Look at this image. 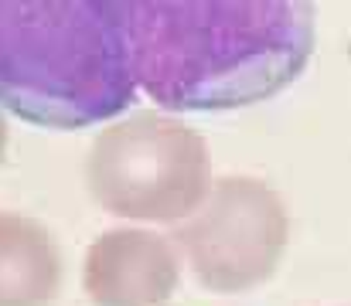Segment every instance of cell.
Here are the masks:
<instances>
[{
    "instance_id": "obj_1",
    "label": "cell",
    "mask_w": 351,
    "mask_h": 306,
    "mask_svg": "<svg viewBox=\"0 0 351 306\" xmlns=\"http://www.w3.org/2000/svg\"><path fill=\"white\" fill-rule=\"evenodd\" d=\"M136 92L171 112L273 99L311 62L314 0H123Z\"/></svg>"
},
{
    "instance_id": "obj_4",
    "label": "cell",
    "mask_w": 351,
    "mask_h": 306,
    "mask_svg": "<svg viewBox=\"0 0 351 306\" xmlns=\"http://www.w3.org/2000/svg\"><path fill=\"white\" fill-rule=\"evenodd\" d=\"M287 238L283 207L256 181H226L195 207L181 231L184 255L198 279L212 290L232 293L256 286L276 266Z\"/></svg>"
},
{
    "instance_id": "obj_6",
    "label": "cell",
    "mask_w": 351,
    "mask_h": 306,
    "mask_svg": "<svg viewBox=\"0 0 351 306\" xmlns=\"http://www.w3.org/2000/svg\"><path fill=\"white\" fill-rule=\"evenodd\" d=\"M62 283L51 231L24 214L0 211V306H48Z\"/></svg>"
},
{
    "instance_id": "obj_5",
    "label": "cell",
    "mask_w": 351,
    "mask_h": 306,
    "mask_svg": "<svg viewBox=\"0 0 351 306\" xmlns=\"http://www.w3.org/2000/svg\"><path fill=\"white\" fill-rule=\"evenodd\" d=\"M82 283L96 306H160L174 293L178 259L160 235L110 231L93 242Z\"/></svg>"
},
{
    "instance_id": "obj_7",
    "label": "cell",
    "mask_w": 351,
    "mask_h": 306,
    "mask_svg": "<svg viewBox=\"0 0 351 306\" xmlns=\"http://www.w3.org/2000/svg\"><path fill=\"white\" fill-rule=\"evenodd\" d=\"M3 146H7V123H3V116H0V157H3Z\"/></svg>"
},
{
    "instance_id": "obj_3",
    "label": "cell",
    "mask_w": 351,
    "mask_h": 306,
    "mask_svg": "<svg viewBox=\"0 0 351 306\" xmlns=\"http://www.w3.org/2000/svg\"><path fill=\"white\" fill-rule=\"evenodd\" d=\"M89 188L93 198L119 218H184L208 191L205 143L174 119L140 112L96 136Z\"/></svg>"
},
{
    "instance_id": "obj_2",
    "label": "cell",
    "mask_w": 351,
    "mask_h": 306,
    "mask_svg": "<svg viewBox=\"0 0 351 306\" xmlns=\"http://www.w3.org/2000/svg\"><path fill=\"white\" fill-rule=\"evenodd\" d=\"M136 99L123 0H0V105L79 129Z\"/></svg>"
}]
</instances>
